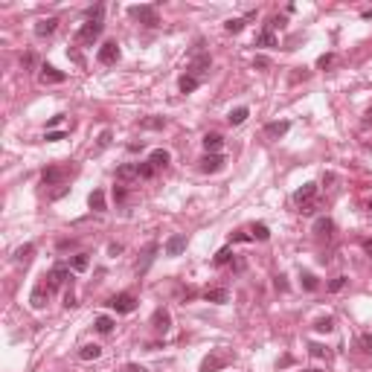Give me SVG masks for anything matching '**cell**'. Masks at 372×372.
Returning <instances> with one entry per match:
<instances>
[{
	"mask_svg": "<svg viewBox=\"0 0 372 372\" xmlns=\"http://www.w3.org/2000/svg\"><path fill=\"white\" fill-rule=\"evenodd\" d=\"M102 21H88V24H82V30L76 32V41L79 44H85V47H93V41L102 35Z\"/></svg>",
	"mask_w": 372,
	"mask_h": 372,
	"instance_id": "1",
	"label": "cell"
},
{
	"mask_svg": "<svg viewBox=\"0 0 372 372\" xmlns=\"http://www.w3.org/2000/svg\"><path fill=\"white\" fill-rule=\"evenodd\" d=\"M128 15H131L134 21L146 24V27H157V24H160V21H157V6H131Z\"/></svg>",
	"mask_w": 372,
	"mask_h": 372,
	"instance_id": "2",
	"label": "cell"
},
{
	"mask_svg": "<svg viewBox=\"0 0 372 372\" xmlns=\"http://www.w3.org/2000/svg\"><path fill=\"white\" fill-rule=\"evenodd\" d=\"M108 306L117 311V314H131V311L137 309V300H134V294H117V297L108 300Z\"/></svg>",
	"mask_w": 372,
	"mask_h": 372,
	"instance_id": "3",
	"label": "cell"
},
{
	"mask_svg": "<svg viewBox=\"0 0 372 372\" xmlns=\"http://www.w3.org/2000/svg\"><path fill=\"white\" fill-rule=\"evenodd\" d=\"M96 59H99V64H117L120 62V47H117V41H105V44L99 47Z\"/></svg>",
	"mask_w": 372,
	"mask_h": 372,
	"instance_id": "4",
	"label": "cell"
},
{
	"mask_svg": "<svg viewBox=\"0 0 372 372\" xmlns=\"http://www.w3.org/2000/svg\"><path fill=\"white\" fill-rule=\"evenodd\" d=\"M64 79H67V73L56 70L53 64H44V67H41V73H38V82H41V85H62Z\"/></svg>",
	"mask_w": 372,
	"mask_h": 372,
	"instance_id": "5",
	"label": "cell"
},
{
	"mask_svg": "<svg viewBox=\"0 0 372 372\" xmlns=\"http://www.w3.org/2000/svg\"><path fill=\"white\" fill-rule=\"evenodd\" d=\"M210 64H213V59L207 56V53H201V56H195L192 62H189V67H186V73L189 76H195V79H201L207 70H210Z\"/></svg>",
	"mask_w": 372,
	"mask_h": 372,
	"instance_id": "6",
	"label": "cell"
},
{
	"mask_svg": "<svg viewBox=\"0 0 372 372\" xmlns=\"http://www.w3.org/2000/svg\"><path fill=\"white\" fill-rule=\"evenodd\" d=\"M67 279H70V268L59 265V268H53V271L47 274V288H50V291H59Z\"/></svg>",
	"mask_w": 372,
	"mask_h": 372,
	"instance_id": "7",
	"label": "cell"
},
{
	"mask_svg": "<svg viewBox=\"0 0 372 372\" xmlns=\"http://www.w3.org/2000/svg\"><path fill=\"white\" fill-rule=\"evenodd\" d=\"M314 195H317V184H303L297 192H294V204H297V207H311Z\"/></svg>",
	"mask_w": 372,
	"mask_h": 372,
	"instance_id": "8",
	"label": "cell"
},
{
	"mask_svg": "<svg viewBox=\"0 0 372 372\" xmlns=\"http://www.w3.org/2000/svg\"><path fill=\"white\" fill-rule=\"evenodd\" d=\"M198 169H201V172H207V175L221 172V169H224V157H221V155H204V157H201V163H198Z\"/></svg>",
	"mask_w": 372,
	"mask_h": 372,
	"instance_id": "9",
	"label": "cell"
},
{
	"mask_svg": "<svg viewBox=\"0 0 372 372\" xmlns=\"http://www.w3.org/2000/svg\"><path fill=\"white\" fill-rule=\"evenodd\" d=\"M64 178H67V172H64L62 166H50V169H44V172H41V181H44L47 186L64 184Z\"/></svg>",
	"mask_w": 372,
	"mask_h": 372,
	"instance_id": "10",
	"label": "cell"
},
{
	"mask_svg": "<svg viewBox=\"0 0 372 372\" xmlns=\"http://www.w3.org/2000/svg\"><path fill=\"white\" fill-rule=\"evenodd\" d=\"M288 128H291V123H288V120H277V123H268V125H265V137H271V140H279V137H285V134H288Z\"/></svg>",
	"mask_w": 372,
	"mask_h": 372,
	"instance_id": "11",
	"label": "cell"
},
{
	"mask_svg": "<svg viewBox=\"0 0 372 372\" xmlns=\"http://www.w3.org/2000/svg\"><path fill=\"white\" fill-rule=\"evenodd\" d=\"M152 326H155L157 332H169V329H172V314L166 309H157L155 314H152Z\"/></svg>",
	"mask_w": 372,
	"mask_h": 372,
	"instance_id": "12",
	"label": "cell"
},
{
	"mask_svg": "<svg viewBox=\"0 0 372 372\" xmlns=\"http://www.w3.org/2000/svg\"><path fill=\"white\" fill-rule=\"evenodd\" d=\"M227 361H230L227 355H207V358L201 361V372H216V370H221Z\"/></svg>",
	"mask_w": 372,
	"mask_h": 372,
	"instance_id": "13",
	"label": "cell"
},
{
	"mask_svg": "<svg viewBox=\"0 0 372 372\" xmlns=\"http://www.w3.org/2000/svg\"><path fill=\"white\" fill-rule=\"evenodd\" d=\"M184 250H186V236H181V233H175L166 242V256H181Z\"/></svg>",
	"mask_w": 372,
	"mask_h": 372,
	"instance_id": "14",
	"label": "cell"
},
{
	"mask_svg": "<svg viewBox=\"0 0 372 372\" xmlns=\"http://www.w3.org/2000/svg\"><path fill=\"white\" fill-rule=\"evenodd\" d=\"M332 230H335V221H332V218H317V221H314V233H317V239H329V236H332Z\"/></svg>",
	"mask_w": 372,
	"mask_h": 372,
	"instance_id": "15",
	"label": "cell"
},
{
	"mask_svg": "<svg viewBox=\"0 0 372 372\" xmlns=\"http://www.w3.org/2000/svg\"><path fill=\"white\" fill-rule=\"evenodd\" d=\"M56 27H59V18H44V21L35 24V35H38V38H47V35L56 32Z\"/></svg>",
	"mask_w": 372,
	"mask_h": 372,
	"instance_id": "16",
	"label": "cell"
},
{
	"mask_svg": "<svg viewBox=\"0 0 372 372\" xmlns=\"http://www.w3.org/2000/svg\"><path fill=\"white\" fill-rule=\"evenodd\" d=\"M47 297H50V288H47V282H44V285H38V288L32 291V297H30L32 309H44V306H47Z\"/></svg>",
	"mask_w": 372,
	"mask_h": 372,
	"instance_id": "17",
	"label": "cell"
},
{
	"mask_svg": "<svg viewBox=\"0 0 372 372\" xmlns=\"http://www.w3.org/2000/svg\"><path fill=\"white\" fill-rule=\"evenodd\" d=\"M140 178V163H125L117 169V181H134Z\"/></svg>",
	"mask_w": 372,
	"mask_h": 372,
	"instance_id": "18",
	"label": "cell"
},
{
	"mask_svg": "<svg viewBox=\"0 0 372 372\" xmlns=\"http://www.w3.org/2000/svg\"><path fill=\"white\" fill-rule=\"evenodd\" d=\"M204 300H207V303H216V306H224V303L230 300V291H227V288H213V291L204 294Z\"/></svg>",
	"mask_w": 372,
	"mask_h": 372,
	"instance_id": "19",
	"label": "cell"
},
{
	"mask_svg": "<svg viewBox=\"0 0 372 372\" xmlns=\"http://www.w3.org/2000/svg\"><path fill=\"white\" fill-rule=\"evenodd\" d=\"M221 146H224V137H221V134H207V137H204V149H207V155H218Z\"/></svg>",
	"mask_w": 372,
	"mask_h": 372,
	"instance_id": "20",
	"label": "cell"
},
{
	"mask_svg": "<svg viewBox=\"0 0 372 372\" xmlns=\"http://www.w3.org/2000/svg\"><path fill=\"white\" fill-rule=\"evenodd\" d=\"M88 204H91L93 213H105V192H102V189H93L91 198H88Z\"/></svg>",
	"mask_w": 372,
	"mask_h": 372,
	"instance_id": "21",
	"label": "cell"
},
{
	"mask_svg": "<svg viewBox=\"0 0 372 372\" xmlns=\"http://www.w3.org/2000/svg\"><path fill=\"white\" fill-rule=\"evenodd\" d=\"M99 355H102V346H96V343H88V346L79 349V358L82 361H96Z\"/></svg>",
	"mask_w": 372,
	"mask_h": 372,
	"instance_id": "22",
	"label": "cell"
},
{
	"mask_svg": "<svg viewBox=\"0 0 372 372\" xmlns=\"http://www.w3.org/2000/svg\"><path fill=\"white\" fill-rule=\"evenodd\" d=\"M149 163H152L155 169H163V166L169 163V152H166V149H155V152L149 155Z\"/></svg>",
	"mask_w": 372,
	"mask_h": 372,
	"instance_id": "23",
	"label": "cell"
},
{
	"mask_svg": "<svg viewBox=\"0 0 372 372\" xmlns=\"http://www.w3.org/2000/svg\"><path fill=\"white\" fill-rule=\"evenodd\" d=\"M157 250H160V248H157V242H152V245L146 248V253H143V262H137V271H140V274H143V271H146V268L152 265V259H155Z\"/></svg>",
	"mask_w": 372,
	"mask_h": 372,
	"instance_id": "24",
	"label": "cell"
},
{
	"mask_svg": "<svg viewBox=\"0 0 372 372\" xmlns=\"http://www.w3.org/2000/svg\"><path fill=\"white\" fill-rule=\"evenodd\" d=\"M198 85H201V79H195V76H189V73H184V76H181V82H178L181 93H192Z\"/></svg>",
	"mask_w": 372,
	"mask_h": 372,
	"instance_id": "25",
	"label": "cell"
},
{
	"mask_svg": "<svg viewBox=\"0 0 372 372\" xmlns=\"http://www.w3.org/2000/svg\"><path fill=\"white\" fill-rule=\"evenodd\" d=\"M279 41H277V35L271 30H262V35L256 38V47H277Z\"/></svg>",
	"mask_w": 372,
	"mask_h": 372,
	"instance_id": "26",
	"label": "cell"
},
{
	"mask_svg": "<svg viewBox=\"0 0 372 372\" xmlns=\"http://www.w3.org/2000/svg\"><path fill=\"white\" fill-rule=\"evenodd\" d=\"M32 253H35V245H24V248L15 250V262H21V265H27L32 259Z\"/></svg>",
	"mask_w": 372,
	"mask_h": 372,
	"instance_id": "27",
	"label": "cell"
},
{
	"mask_svg": "<svg viewBox=\"0 0 372 372\" xmlns=\"http://www.w3.org/2000/svg\"><path fill=\"white\" fill-rule=\"evenodd\" d=\"M88 265H91V259H88V253H79V256H73V262H70V268H73L76 274H82V271H88Z\"/></svg>",
	"mask_w": 372,
	"mask_h": 372,
	"instance_id": "28",
	"label": "cell"
},
{
	"mask_svg": "<svg viewBox=\"0 0 372 372\" xmlns=\"http://www.w3.org/2000/svg\"><path fill=\"white\" fill-rule=\"evenodd\" d=\"M248 117H250L248 108H236V111H230V117H227V120H230V125H242Z\"/></svg>",
	"mask_w": 372,
	"mask_h": 372,
	"instance_id": "29",
	"label": "cell"
},
{
	"mask_svg": "<svg viewBox=\"0 0 372 372\" xmlns=\"http://www.w3.org/2000/svg\"><path fill=\"white\" fill-rule=\"evenodd\" d=\"M114 329V320L108 317V314H102V317H96V332H102V335H108Z\"/></svg>",
	"mask_w": 372,
	"mask_h": 372,
	"instance_id": "30",
	"label": "cell"
},
{
	"mask_svg": "<svg viewBox=\"0 0 372 372\" xmlns=\"http://www.w3.org/2000/svg\"><path fill=\"white\" fill-rule=\"evenodd\" d=\"M245 24H248L245 18H230V21L224 24V30H227V32H242V30H245Z\"/></svg>",
	"mask_w": 372,
	"mask_h": 372,
	"instance_id": "31",
	"label": "cell"
},
{
	"mask_svg": "<svg viewBox=\"0 0 372 372\" xmlns=\"http://www.w3.org/2000/svg\"><path fill=\"white\" fill-rule=\"evenodd\" d=\"M268 236H271V230H268L265 224H253V239H259V242H268Z\"/></svg>",
	"mask_w": 372,
	"mask_h": 372,
	"instance_id": "32",
	"label": "cell"
},
{
	"mask_svg": "<svg viewBox=\"0 0 372 372\" xmlns=\"http://www.w3.org/2000/svg\"><path fill=\"white\" fill-rule=\"evenodd\" d=\"M314 329H317V332H332V329H335V320H332V317H320V320L314 323Z\"/></svg>",
	"mask_w": 372,
	"mask_h": 372,
	"instance_id": "33",
	"label": "cell"
},
{
	"mask_svg": "<svg viewBox=\"0 0 372 372\" xmlns=\"http://www.w3.org/2000/svg\"><path fill=\"white\" fill-rule=\"evenodd\" d=\"M230 259H233V250L230 248H224V250H218L216 253V265H227Z\"/></svg>",
	"mask_w": 372,
	"mask_h": 372,
	"instance_id": "34",
	"label": "cell"
},
{
	"mask_svg": "<svg viewBox=\"0 0 372 372\" xmlns=\"http://www.w3.org/2000/svg\"><path fill=\"white\" fill-rule=\"evenodd\" d=\"M361 349H364V352H367V355H372V332H364V335H361Z\"/></svg>",
	"mask_w": 372,
	"mask_h": 372,
	"instance_id": "35",
	"label": "cell"
},
{
	"mask_svg": "<svg viewBox=\"0 0 372 372\" xmlns=\"http://www.w3.org/2000/svg\"><path fill=\"white\" fill-rule=\"evenodd\" d=\"M303 288L306 291H317V277L314 274H303Z\"/></svg>",
	"mask_w": 372,
	"mask_h": 372,
	"instance_id": "36",
	"label": "cell"
},
{
	"mask_svg": "<svg viewBox=\"0 0 372 372\" xmlns=\"http://www.w3.org/2000/svg\"><path fill=\"white\" fill-rule=\"evenodd\" d=\"M140 178H146V181H149V178H155V166H152L149 160H146V163H140Z\"/></svg>",
	"mask_w": 372,
	"mask_h": 372,
	"instance_id": "37",
	"label": "cell"
},
{
	"mask_svg": "<svg viewBox=\"0 0 372 372\" xmlns=\"http://www.w3.org/2000/svg\"><path fill=\"white\" fill-rule=\"evenodd\" d=\"M282 27H285V18H279V15H274V18H271V21H268V27H265V30L277 32V30H282Z\"/></svg>",
	"mask_w": 372,
	"mask_h": 372,
	"instance_id": "38",
	"label": "cell"
},
{
	"mask_svg": "<svg viewBox=\"0 0 372 372\" xmlns=\"http://www.w3.org/2000/svg\"><path fill=\"white\" fill-rule=\"evenodd\" d=\"M166 120L163 117H152V120H143V128H163Z\"/></svg>",
	"mask_w": 372,
	"mask_h": 372,
	"instance_id": "39",
	"label": "cell"
},
{
	"mask_svg": "<svg viewBox=\"0 0 372 372\" xmlns=\"http://www.w3.org/2000/svg\"><path fill=\"white\" fill-rule=\"evenodd\" d=\"M346 282H349L346 277H335L332 282H329V291H343V285H346Z\"/></svg>",
	"mask_w": 372,
	"mask_h": 372,
	"instance_id": "40",
	"label": "cell"
},
{
	"mask_svg": "<svg viewBox=\"0 0 372 372\" xmlns=\"http://www.w3.org/2000/svg\"><path fill=\"white\" fill-rule=\"evenodd\" d=\"M332 64H335V56H332V53H326V56H320L317 67H323V70H326V67H332Z\"/></svg>",
	"mask_w": 372,
	"mask_h": 372,
	"instance_id": "41",
	"label": "cell"
},
{
	"mask_svg": "<svg viewBox=\"0 0 372 372\" xmlns=\"http://www.w3.org/2000/svg\"><path fill=\"white\" fill-rule=\"evenodd\" d=\"M44 140H47V143H59V140H64V131H47Z\"/></svg>",
	"mask_w": 372,
	"mask_h": 372,
	"instance_id": "42",
	"label": "cell"
},
{
	"mask_svg": "<svg viewBox=\"0 0 372 372\" xmlns=\"http://www.w3.org/2000/svg\"><path fill=\"white\" fill-rule=\"evenodd\" d=\"M111 146V131H102L99 134V149H108Z\"/></svg>",
	"mask_w": 372,
	"mask_h": 372,
	"instance_id": "43",
	"label": "cell"
},
{
	"mask_svg": "<svg viewBox=\"0 0 372 372\" xmlns=\"http://www.w3.org/2000/svg\"><path fill=\"white\" fill-rule=\"evenodd\" d=\"M125 198H128V192H125L123 186H117V189H114V201H117V204H123Z\"/></svg>",
	"mask_w": 372,
	"mask_h": 372,
	"instance_id": "44",
	"label": "cell"
},
{
	"mask_svg": "<svg viewBox=\"0 0 372 372\" xmlns=\"http://www.w3.org/2000/svg\"><path fill=\"white\" fill-rule=\"evenodd\" d=\"M67 189H70V186H59V189H56V192H53V195H50V198H53V201H59V198H62V195H67Z\"/></svg>",
	"mask_w": 372,
	"mask_h": 372,
	"instance_id": "45",
	"label": "cell"
},
{
	"mask_svg": "<svg viewBox=\"0 0 372 372\" xmlns=\"http://www.w3.org/2000/svg\"><path fill=\"white\" fill-rule=\"evenodd\" d=\"M21 64H24V67H35V56H32V53H27V56L21 59Z\"/></svg>",
	"mask_w": 372,
	"mask_h": 372,
	"instance_id": "46",
	"label": "cell"
},
{
	"mask_svg": "<svg viewBox=\"0 0 372 372\" xmlns=\"http://www.w3.org/2000/svg\"><path fill=\"white\" fill-rule=\"evenodd\" d=\"M311 355H314V358H323V355H329V352H326L323 346H311Z\"/></svg>",
	"mask_w": 372,
	"mask_h": 372,
	"instance_id": "47",
	"label": "cell"
},
{
	"mask_svg": "<svg viewBox=\"0 0 372 372\" xmlns=\"http://www.w3.org/2000/svg\"><path fill=\"white\" fill-rule=\"evenodd\" d=\"M125 372H149V370H146V367H140V364H128Z\"/></svg>",
	"mask_w": 372,
	"mask_h": 372,
	"instance_id": "48",
	"label": "cell"
},
{
	"mask_svg": "<svg viewBox=\"0 0 372 372\" xmlns=\"http://www.w3.org/2000/svg\"><path fill=\"white\" fill-rule=\"evenodd\" d=\"M361 248H364L367 256H372V239H364V242H361Z\"/></svg>",
	"mask_w": 372,
	"mask_h": 372,
	"instance_id": "49",
	"label": "cell"
},
{
	"mask_svg": "<svg viewBox=\"0 0 372 372\" xmlns=\"http://www.w3.org/2000/svg\"><path fill=\"white\" fill-rule=\"evenodd\" d=\"M250 239H253V236H248V233H236V236H233V242H250Z\"/></svg>",
	"mask_w": 372,
	"mask_h": 372,
	"instance_id": "50",
	"label": "cell"
},
{
	"mask_svg": "<svg viewBox=\"0 0 372 372\" xmlns=\"http://www.w3.org/2000/svg\"><path fill=\"white\" fill-rule=\"evenodd\" d=\"M64 306H67V309H73V306H76V297H73V294H67V297H64Z\"/></svg>",
	"mask_w": 372,
	"mask_h": 372,
	"instance_id": "51",
	"label": "cell"
},
{
	"mask_svg": "<svg viewBox=\"0 0 372 372\" xmlns=\"http://www.w3.org/2000/svg\"><path fill=\"white\" fill-rule=\"evenodd\" d=\"M277 288H279V291H288V282H285V277L277 279Z\"/></svg>",
	"mask_w": 372,
	"mask_h": 372,
	"instance_id": "52",
	"label": "cell"
},
{
	"mask_svg": "<svg viewBox=\"0 0 372 372\" xmlns=\"http://www.w3.org/2000/svg\"><path fill=\"white\" fill-rule=\"evenodd\" d=\"M364 125H372V111H367V117H364Z\"/></svg>",
	"mask_w": 372,
	"mask_h": 372,
	"instance_id": "53",
	"label": "cell"
},
{
	"mask_svg": "<svg viewBox=\"0 0 372 372\" xmlns=\"http://www.w3.org/2000/svg\"><path fill=\"white\" fill-rule=\"evenodd\" d=\"M367 210H370V213H372V201H370V204H367Z\"/></svg>",
	"mask_w": 372,
	"mask_h": 372,
	"instance_id": "54",
	"label": "cell"
}]
</instances>
